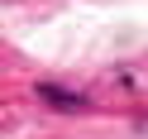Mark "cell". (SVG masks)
Segmentation results:
<instances>
[{
  "instance_id": "6da1fadb",
  "label": "cell",
  "mask_w": 148,
  "mask_h": 139,
  "mask_svg": "<svg viewBox=\"0 0 148 139\" xmlns=\"http://www.w3.org/2000/svg\"><path fill=\"white\" fill-rule=\"evenodd\" d=\"M43 96H48V101H58V106H86V96H67V91H53V86H43Z\"/></svg>"
}]
</instances>
